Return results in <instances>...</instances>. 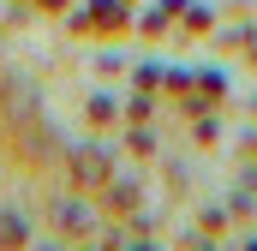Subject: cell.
<instances>
[{
	"instance_id": "1",
	"label": "cell",
	"mask_w": 257,
	"mask_h": 251,
	"mask_svg": "<svg viewBox=\"0 0 257 251\" xmlns=\"http://www.w3.org/2000/svg\"><path fill=\"white\" fill-rule=\"evenodd\" d=\"M72 180L78 186H96V180H108V156L90 144V150H72Z\"/></svg>"
},
{
	"instance_id": "2",
	"label": "cell",
	"mask_w": 257,
	"mask_h": 251,
	"mask_svg": "<svg viewBox=\"0 0 257 251\" xmlns=\"http://www.w3.org/2000/svg\"><path fill=\"white\" fill-rule=\"evenodd\" d=\"M30 239V227H24V215H12V209H0V251H18Z\"/></svg>"
},
{
	"instance_id": "3",
	"label": "cell",
	"mask_w": 257,
	"mask_h": 251,
	"mask_svg": "<svg viewBox=\"0 0 257 251\" xmlns=\"http://www.w3.org/2000/svg\"><path fill=\"white\" fill-rule=\"evenodd\" d=\"M54 221H60V227H84V221H90V215H84V209H78V203H60V209H54Z\"/></svg>"
},
{
	"instance_id": "4",
	"label": "cell",
	"mask_w": 257,
	"mask_h": 251,
	"mask_svg": "<svg viewBox=\"0 0 257 251\" xmlns=\"http://www.w3.org/2000/svg\"><path fill=\"white\" fill-rule=\"evenodd\" d=\"M48 6H54V0H48Z\"/></svg>"
}]
</instances>
